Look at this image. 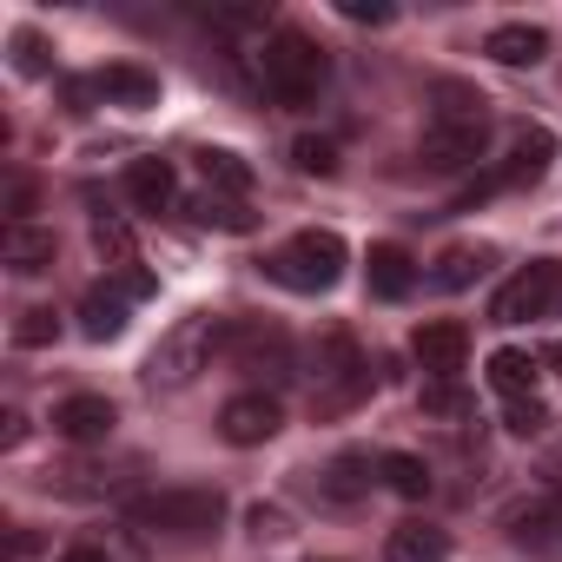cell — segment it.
Wrapping results in <instances>:
<instances>
[{"mask_svg":"<svg viewBox=\"0 0 562 562\" xmlns=\"http://www.w3.org/2000/svg\"><path fill=\"white\" fill-rule=\"evenodd\" d=\"M345 258L351 251H345L338 232H299V238H285L265 258V278L285 285V292H299V299H318V292H331L345 278Z\"/></svg>","mask_w":562,"mask_h":562,"instance_id":"cell-5","label":"cell"},{"mask_svg":"<svg viewBox=\"0 0 562 562\" xmlns=\"http://www.w3.org/2000/svg\"><path fill=\"white\" fill-rule=\"evenodd\" d=\"M424 411H430V417H470L476 404H470V391H457V384H424Z\"/></svg>","mask_w":562,"mask_h":562,"instance_id":"cell-29","label":"cell"},{"mask_svg":"<svg viewBox=\"0 0 562 562\" xmlns=\"http://www.w3.org/2000/svg\"><path fill=\"white\" fill-rule=\"evenodd\" d=\"M199 179H205L212 192H225V199H245V192H251V166H245L238 153H225V146H205V153H199Z\"/></svg>","mask_w":562,"mask_h":562,"instance_id":"cell-21","label":"cell"},{"mask_svg":"<svg viewBox=\"0 0 562 562\" xmlns=\"http://www.w3.org/2000/svg\"><path fill=\"white\" fill-rule=\"evenodd\" d=\"M225 364H238L245 378H292V338L265 325V318H225Z\"/></svg>","mask_w":562,"mask_h":562,"instance_id":"cell-8","label":"cell"},{"mask_svg":"<svg viewBox=\"0 0 562 562\" xmlns=\"http://www.w3.org/2000/svg\"><path fill=\"white\" fill-rule=\"evenodd\" d=\"M411 351H417V364H424L430 384H457L463 364H470V331H463L457 318H437V325H417Z\"/></svg>","mask_w":562,"mask_h":562,"instance_id":"cell-12","label":"cell"},{"mask_svg":"<svg viewBox=\"0 0 562 562\" xmlns=\"http://www.w3.org/2000/svg\"><path fill=\"white\" fill-rule=\"evenodd\" d=\"M384 562H450V536L430 522H404L384 536Z\"/></svg>","mask_w":562,"mask_h":562,"instance_id":"cell-19","label":"cell"},{"mask_svg":"<svg viewBox=\"0 0 562 562\" xmlns=\"http://www.w3.org/2000/svg\"><path fill=\"white\" fill-rule=\"evenodd\" d=\"M338 14H345V21H371V27L391 21V8H371V0H338Z\"/></svg>","mask_w":562,"mask_h":562,"instance_id":"cell-32","label":"cell"},{"mask_svg":"<svg viewBox=\"0 0 562 562\" xmlns=\"http://www.w3.org/2000/svg\"><path fill=\"white\" fill-rule=\"evenodd\" d=\"M192 212H199L205 225H225V232H245V225H251V212H245L238 199H218V192H205V199H199Z\"/></svg>","mask_w":562,"mask_h":562,"instance_id":"cell-26","label":"cell"},{"mask_svg":"<svg viewBox=\"0 0 562 562\" xmlns=\"http://www.w3.org/2000/svg\"><path fill=\"white\" fill-rule=\"evenodd\" d=\"M371 397V364H364V351L345 338V331H325L318 338V358H312V411L318 417H338V411H351V404H364Z\"/></svg>","mask_w":562,"mask_h":562,"instance_id":"cell-6","label":"cell"},{"mask_svg":"<svg viewBox=\"0 0 562 562\" xmlns=\"http://www.w3.org/2000/svg\"><path fill=\"white\" fill-rule=\"evenodd\" d=\"M364 490H371V457L351 450V457H338V463L325 470V496H331V503H358Z\"/></svg>","mask_w":562,"mask_h":562,"instance_id":"cell-24","label":"cell"},{"mask_svg":"<svg viewBox=\"0 0 562 562\" xmlns=\"http://www.w3.org/2000/svg\"><path fill=\"white\" fill-rule=\"evenodd\" d=\"M258 87H265L278 106H312V100L331 87V60H325V47H318L312 34L278 27V34H265V47H258Z\"/></svg>","mask_w":562,"mask_h":562,"instance_id":"cell-3","label":"cell"},{"mask_svg":"<svg viewBox=\"0 0 562 562\" xmlns=\"http://www.w3.org/2000/svg\"><path fill=\"white\" fill-rule=\"evenodd\" d=\"M542 364H555V371H562V345H549V351H542Z\"/></svg>","mask_w":562,"mask_h":562,"instance_id":"cell-34","label":"cell"},{"mask_svg":"<svg viewBox=\"0 0 562 562\" xmlns=\"http://www.w3.org/2000/svg\"><path fill=\"white\" fill-rule=\"evenodd\" d=\"M483 146H490V106H483V93H470V87L443 80V87H437V113H430V126H424L417 159H424L430 172H463V166H476V159H483Z\"/></svg>","mask_w":562,"mask_h":562,"instance_id":"cell-1","label":"cell"},{"mask_svg":"<svg viewBox=\"0 0 562 562\" xmlns=\"http://www.w3.org/2000/svg\"><path fill=\"white\" fill-rule=\"evenodd\" d=\"M93 87H100V100L106 106H133V113H146V106H159V74H146V67H106V74H93Z\"/></svg>","mask_w":562,"mask_h":562,"instance_id":"cell-16","label":"cell"},{"mask_svg":"<svg viewBox=\"0 0 562 562\" xmlns=\"http://www.w3.org/2000/svg\"><path fill=\"white\" fill-rule=\"evenodd\" d=\"M549 153H555V139H549L542 126L516 133V139H509V153H503L490 172H476V179L457 192V205H450V212H470V205H483V199H496V192H516V186H536V179H542V166H549Z\"/></svg>","mask_w":562,"mask_h":562,"instance_id":"cell-7","label":"cell"},{"mask_svg":"<svg viewBox=\"0 0 562 562\" xmlns=\"http://www.w3.org/2000/svg\"><path fill=\"white\" fill-rule=\"evenodd\" d=\"M218 351H225V318L192 312V318H179V325L159 338V351L146 358V384H153V391H186L199 371H212Z\"/></svg>","mask_w":562,"mask_h":562,"instance_id":"cell-4","label":"cell"},{"mask_svg":"<svg viewBox=\"0 0 562 562\" xmlns=\"http://www.w3.org/2000/svg\"><path fill=\"white\" fill-rule=\"evenodd\" d=\"M54 338H60V318H54L47 305L21 312V325H14V345H54Z\"/></svg>","mask_w":562,"mask_h":562,"instance_id":"cell-28","label":"cell"},{"mask_svg":"<svg viewBox=\"0 0 562 562\" xmlns=\"http://www.w3.org/2000/svg\"><path fill=\"white\" fill-rule=\"evenodd\" d=\"M54 562H113V555H106V549H93V542H74V549H60Z\"/></svg>","mask_w":562,"mask_h":562,"instance_id":"cell-33","label":"cell"},{"mask_svg":"<svg viewBox=\"0 0 562 562\" xmlns=\"http://www.w3.org/2000/svg\"><path fill=\"white\" fill-rule=\"evenodd\" d=\"M503 424H509L516 437H536V430L549 424V411H542L536 397H516V404H503Z\"/></svg>","mask_w":562,"mask_h":562,"instance_id":"cell-30","label":"cell"},{"mask_svg":"<svg viewBox=\"0 0 562 562\" xmlns=\"http://www.w3.org/2000/svg\"><path fill=\"white\" fill-rule=\"evenodd\" d=\"M364 278H371V299H411V285H417V258H411L404 245H371Z\"/></svg>","mask_w":562,"mask_h":562,"instance_id":"cell-15","label":"cell"},{"mask_svg":"<svg viewBox=\"0 0 562 562\" xmlns=\"http://www.w3.org/2000/svg\"><path fill=\"white\" fill-rule=\"evenodd\" d=\"M483 271H490V251H483V245H450V251L437 258V271H430V285H437V292H463V285H476Z\"/></svg>","mask_w":562,"mask_h":562,"instance_id":"cell-20","label":"cell"},{"mask_svg":"<svg viewBox=\"0 0 562 562\" xmlns=\"http://www.w3.org/2000/svg\"><path fill=\"white\" fill-rule=\"evenodd\" d=\"M47 47H41V34H14V67L21 74H47V60H41Z\"/></svg>","mask_w":562,"mask_h":562,"instance_id":"cell-31","label":"cell"},{"mask_svg":"<svg viewBox=\"0 0 562 562\" xmlns=\"http://www.w3.org/2000/svg\"><path fill=\"white\" fill-rule=\"evenodd\" d=\"M278 424H285V411H278V397H271V391H238V397H225V411H218V437H225V443H238V450L271 443V437H278Z\"/></svg>","mask_w":562,"mask_h":562,"instance_id":"cell-11","label":"cell"},{"mask_svg":"<svg viewBox=\"0 0 562 562\" xmlns=\"http://www.w3.org/2000/svg\"><path fill=\"white\" fill-rule=\"evenodd\" d=\"M0 251H8L14 271H47V265H54V232H41V225H8Z\"/></svg>","mask_w":562,"mask_h":562,"instance_id":"cell-23","label":"cell"},{"mask_svg":"<svg viewBox=\"0 0 562 562\" xmlns=\"http://www.w3.org/2000/svg\"><path fill=\"white\" fill-rule=\"evenodd\" d=\"M126 522L146 529V536H166V542H205L225 522V496L212 483H166V490L133 496L126 503Z\"/></svg>","mask_w":562,"mask_h":562,"instance_id":"cell-2","label":"cell"},{"mask_svg":"<svg viewBox=\"0 0 562 562\" xmlns=\"http://www.w3.org/2000/svg\"><path fill=\"white\" fill-rule=\"evenodd\" d=\"M172 192H179V179H172L166 159H133V166H126V199H133L139 212H166Z\"/></svg>","mask_w":562,"mask_h":562,"instance_id":"cell-18","label":"cell"},{"mask_svg":"<svg viewBox=\"0 0 562 562\" xmlns=\"http://www.w3.org/2000/svg\"><path fill=\"white\" fill-rule=\"evenodd\" d=\"M509 542L529 549V555H562V490H542L529 503H516L509 516Z\"/></svg>","mask_w":562,"mask_h":562,"instance_id":"cell-13","label":"cell"},{"mask_svg":"<svg viewBox=\"0 0 562 562\" xmlns=\"http://www.w3.org/2000/svg\"><path fill=\"white\" fill-rule=\"evenodd\" d=\"M490 384H496L503 404L536 397V358L529 351H490Z\"/></svg>","mask_w":562,"mask_h":562,"instance_id":"cell-22","label":"cell"},{"mask_svg":"<svg viewBox=\"0 0 562 562\" xmlns=\"http://www.w3.org/2000/svg\"><path fill=\"white\" fill-rule=\"evenodd\" d=\"M378 470H384V483H391L397 496H411V503H417V496H430V470H424L417 457H404V450H391V457H384Z\"/></svg>","mask_w":562,"mask_h":562,"instance_id":"cell-25","label":"cell"},{"mask_svg":"<svg viewBox=\"0 0 562 562\" xmlns=\"http://www.w3.org/2000/svg\"><path fill=\"white\" fill-rule=\"evenodd\" d=\"M555 305H562V265H555V258H536V265H522L509 285L496 292L490 318H496V325H529V318H542V312H555Z\"/></svg>","mask_w":562,"mask_h":562,"instance_id":"cell-9","label":"cell"},{"mask_svg":"<svg viewBox=\"0 0 562 562\" xmlns=\"http://www.w3.org/2000/svg\"><path fill=\"white\" fill-rule=\"evenodd\" d=\"M483 54H490V60H503V67H536V60L549 54V34H542V27H529V21H509V27H490Z\"/></svg>","mask_w":562,"mask_h":562,"instance_id":"cell-17","label":"cell"},{"mask_svg":"<svg viewBox=\"0 0 562 562\" xmlns=\"http://www.w3.org/2000/svg\"><path fill=\"white\" fill-rule=\"evenodd\" d=\"M292 159H299V172H318V179L338 172V146H331V139H299Z\"/></svg>","mask_w":562,"mask_h":562,"instance_id":"cell-27","label":"cell"},{"mask_svg":"<svg viewBox=\"0 0 562 562\" xmlns=\"http://www.w3.org/2000/svg\"><path fill=\"white\" fill-rule=\"evenodd\" d=\"M139 299H153V271H113L106 285H93L80 299V331L87 338H120L126 331V312Z\"/></svg>","mask_w":562,"mask_h":562,"instance_id":"cell-10","label":"cell"},{"mask_svg":"<svg viewBox=\"0 0 562 562\" xmlns=\"http://www.w3.org/2000/svg\"><path fill=\"white\" fill-rule=\"evenodd\" d=\"M113 424H120V411H113L106 397H93V391H80V397L54 404V430H60L67 443H106V437H113Z\"/></svg>","mask_w":562,"mask_h":562,"instance_id":"cell-14","label":"cell"}]
</instances>
